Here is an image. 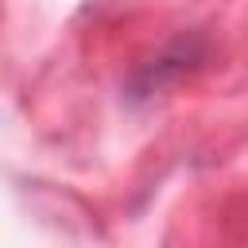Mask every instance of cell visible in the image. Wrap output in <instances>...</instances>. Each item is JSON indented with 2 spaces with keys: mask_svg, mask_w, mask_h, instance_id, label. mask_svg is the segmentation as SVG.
Listing matches in <instances>:
<instances>
[{
  "mask_svg": "<svg viewBox=\"0 0 248 248\" xmlns=\"http://www.w3.org/2000/svg\"><path fill=\"white\" fill-rule=\"evenodd\" d=\"M205 62V39L202 35H182L174 39L167 50H159L151 62H143L132 78V97H155L167 85L182 81L186 74H194Z\"/></svg>",
  "mask_w": 248,
  "mask_h": 248,
  "instance_id": "cell-1",
  "label": "cell"
}]
</instances>
